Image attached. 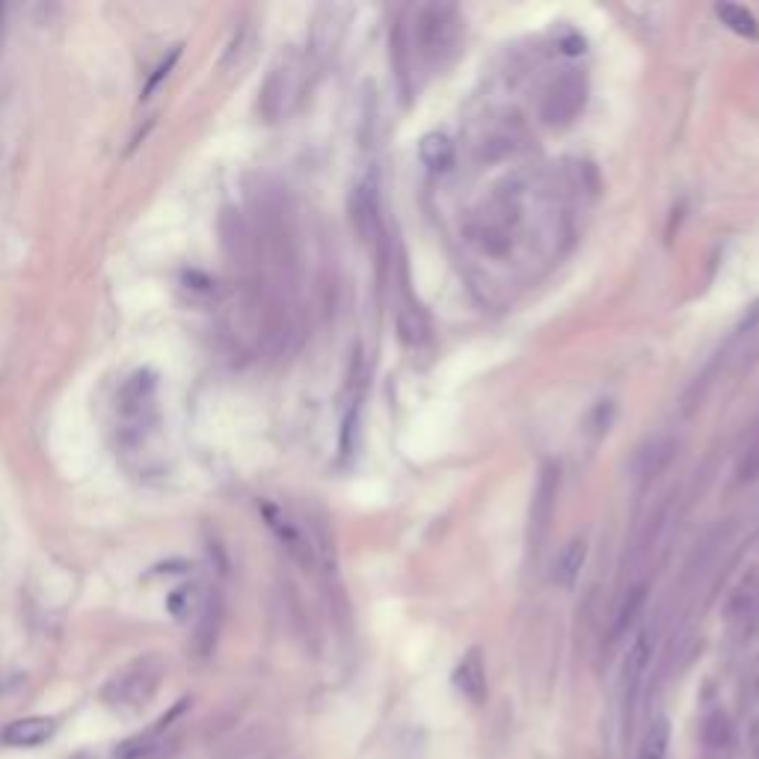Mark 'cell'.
<instances>
[{
    "label": "cell",
    "mask_w": 759,
    "mask_h": 759,
    "mask_svg": "<svg viewBox=\"0 0 759 759\" xmlns=\"http://www.w3.org/2000/svg\"><path fill=\"white\" fill-rule=\"evenodd\" d=\"M306 89V63L297 51H282L279 60L270 66V75L261 86V113L267 119H282L288 116L300 95Z\"/></svg>",
    "instance_id": "obj_1"
},
{
    "label": "cell",
    "mask_w": 759,
    "mask_h": 759,
    "mask_svg": "<svg viewBox=\"0 0 759 759\" xmlns=\"http://www.w3.org/2000/svg\"><path fill=\"white\" fill-rule=\"evenodd\" d=\"M161 679L164 662L158 656H143L104 685V703L116 709H140L155 697Z\"/></svg>",
    "instance_id": "obj_2"
},
{
    "label": "cell",
    "mask_w": 759,
    "mask_h": 759,
    "mask_svg": "<svg viewBox=\"0 0 759 759\" xmlns=\"http://www.w3.org/2000/svg\"><path fill=\"white\" fill-rule=\"evenodd\" d=\"M585 95L588 86L585 78L573 69L555 75L549 86L543 89V101H540V113L549 125H567L579 116V110L585 107Z\"/></svg>",
    "instance_id": "obj_3"
},
{
    "label": "cell",
    "mask_w": 759,
    "mask_h": 759,
    "mask_svg": "<svg viewBox=\"0 0 759 759\" xmlns=\"http://www.w3.org/2000/svg\"><path fill=\"white\" fill-rule=\"evenodd\" d=\"M457 12L454 6H422L416 15V45L424 57H439L457 42Z\"/></svg>",
    "instance_id": "obj_4"
},
{
    "label": "cell",
    "mask_w": 759,
    "mask_h": 759,
    "mask_svg": "<svg viewBox=\"0 0 759 759\" xmlns=\"http://www.w3.org/2000/svg\"><path fill=\"white\" fill-rule=\"evenodd\" d=\"M261 516H264L267 528L276 534V540L291 552V558H297V561L306 564V567L315 564V546H312L309 534L300 528V522H294L282 507L267 505V502L261 505Z\"/></svg>",
    "instance_id": "obj_5"
},
{
    "label": "cell",
    "mask_w": 759,
    "mask_h": 759,
    "mask_svg": "<svg viewBox=\"0 0 759 759\" xmlns=\"http://www.w3.org/2000/svg\"><path fill=\"white\" fill-rule=\"evenodd\" d=\"M558 487H561V472L555 466H543L540 472V484L534 490V505H531V537L543 540V534L549 531L552 513H555V499H558Z\"/></svg>",
    "instance_id": "obj_6"
},
{
    "label": "cell",
    "mask_w": 759,
    "mask_h": 759,
    "mask_svg": "<svg viewBox=\"0 0 759 759\" xmlns=\"http://www.w3.org/2000/svg\"><path fill=\"white\" fill-rule=\"evenodd\" d=\"M54 733H57V721L54 718L33 715V718H18V721L6 724L3 733H0V742L9 745V748H39Z\"/></svg>",
    "instance_id": "obj_7"
},
{
    "label": "cell",
    "mask_w": 759,
    "mask_h": 759,
    "mask_svg": "<svg viewBox=\"0 0 759 759\" xmlns=\"http://www.w3.org/2000/svg\"><path fill=\"white\" fill-rule=\"evenodd\" d=\"M454 688L469 697L472 703H484L487 697V671L478 650H469V656L454 668Z\"/></svg>",
    "instance_id": "obj_8"
},
{
    "label": "cell",
    "mask_w": 759,
    "mask_h": 759,
    "mask_svg": "<svg viewBox=\"0 0 759 759\" xmlns=\"http://www.w3.org/2000/svg\"><path fill=\"white\" fill-rule=\"evenodd\" d=\"M178 712H181V706H175L169 715H164L152 730H146V733H140V736H134V739H128L119 751H116V759H146L152 757L158 748H161V742H164V733L169 730V724L178 718Z\"/></svg>",
    "instance_id": "obj_9"
},
{
    "label": "cell",
    "mask_w": 759,
    "mask_h": 759,
    "mask_svg": "<svg viewBox=\"0 0 759 759\" xmlns=\"http://www.w3.org/2000/svg\"><path fill=\"white\" fill-rule=\"evenodd\" d=\"M585 561H588V543L576 537V540H570V543L558 552L555 567H552V579H555L561 588H573L576 579H579L582 570H585Z\"/></svg>",
    "instance_id": "obj_10"
},
{
    "label": "cell",
    "mask_w": 759,
    "mask_h": 759,
    "mask_svg": "<svg viewBox=\"0 0 759 759\" xmlns=\"http://www.w3.org/2000/svg\"><path fill=\"white\" fill-rule=\"evenodd\" d=\"M715 15H718L721 24L730 27L736 36L759 42V18L751 9H745V6H739V3H718V6H715Z\"/></svg>",
    "instance_id": "obj_11"
},
{
    "label": "cell",
    "mask_w": 759,
    "mask_h": 759,
    "mask_svg": "<svg viewBox=\"0 0 759 759\" xmlns=\"http://www.w3.org/2000/svg\"><path fill=\"white\" fill-rule=\"evenodd\" d=\"M419 158L430 169H448L454 164V146L442 134H427L419 143Z\"/></svg>",
    "instance_id": "obj_12"
},
{
    "label": "cell",
    "mask_w": 759,
    "mask_h": 759,
    "mask_svg": "<svg viewBox=\"0 0 759 759\" xmlns=\"http://www.w3.org/2000/svg\"><path fill=\"white\" fill-rule=\"evenodd\" d=\"M668 748H671V724H668L665 718H659V721L650 727V733H647V739H644V745H641V757L638 759H665L668 757Z\"/></svg>",
    "instance_id": "obj_13"
},
{
    "label": "cell",
    "mask_w": 759,
    "mask_h": 759,
    "mask_svg": "<svg viewBox=\"0 0 759 759\" xmlns=\"http://www.w3.org/2000/svg\"><path fill=\"white\" fill-rule=\"evenodd\" d=\"M181 57V45H175L172 51H169V57H164L161 63H158V69H155V75L149 78V84H146V89H143V98H149L158 86H161V81L164 78H169V72H172V66H175V60Z\"/></svg>",
    "instance_id": "obj_14"
},
{
    "label": "cell",
    "mask_w": 759,
    "mask_h": 759,
    "mask_svg": "<svg viewBox=\"0 0 759 759\" xmlns=\"http://www.w3.org/2000/svg\"><path fill=\"white\" fill-rule=\"evenodd\" d=\"M641 602H644V588H635V591L626 593V599H623V605H620V614H617V629H623L626 623L635 620Z\"/></svg>",
    "instance_id": "obj_15"
},
{
    "label": "cell",
    "mask_w": 759,
    "mask_h": 759,
    "mask_svg": "<svg viewBox=\"0 0 759 759\" xmlns=\"http://www.w3.org/2000/svg\"><path fill=\"white\" fill-rule=\"evenodd\" d=\"M3 12H6V9H3V3H0V33H3Z\"/></svg>",
    "instance_id": "obj_16"
}]
</instances>
